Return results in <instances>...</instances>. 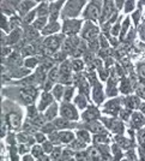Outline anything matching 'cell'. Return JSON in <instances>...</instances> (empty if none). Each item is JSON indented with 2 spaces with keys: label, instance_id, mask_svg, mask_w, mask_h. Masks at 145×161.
Returning <instances> with one entry per match:
<instances>
[{
  "label": "cell",
  "instance_id": "cell-14",
  "mask_svg": "<svg viewBox=\"0 0 145 161\" xmlns=\"http://www.w3.org/2000/svg\"><path fill=\"white\" fill-rule=\"evenodd\" d=\"M93 94H94V100L97 102V103H100V102L103 100V92H102V88H101V85L100 84H97V83L95 84Z\"/></svg>",
  "mask_w": 145,
  "mask_h": 161
},
{
  "label": "cell",
  "instance_id": "cell-29",
  "mask_svg": "<svg viewBox=\"0 0 145 161\" xmlns=\"http://www.w3.org/2000/svg\"><path fill=\"white\" fill-rule=\"evenodd\" d=\"M72 93H73V88H66V89H65L64 96H65V100H66V101H70V99L72 97Z\"/></svg>",
  "mask_w": 145,
  "mask_h": 161
},
{
  "label": "cell",
  "instance_id": "cell-32",
  "mask_svg": "<svg viewBox=\"0 0 145 161\" xmlns=\"http://www.w3.org/2000/svg\"><path fill=\"white\" fill-rule=\"evenodd\" d=\"M36 63H37V60L35 59V58L28 59L25 60V66H28V68H34L35 65H36Z\"/></svg>",
  "mask_w": 145,
  "mask_h": 161
},
{
  "label": "cell",
  "instance_id": "cell-10",
  "mask_svg": "<svg viewBox=\"0 0 145 161\" xmlns=\"http://www.w3.org/2000/svg\"><path fill=\"white\" fill-rule=\"evenodd\" d=\"M60 30V24L58 22H51L49 24H47L46 28L42 30L43 35H49V34H54L57 31Z\"/></svg>",
  "mask_w": 145,
  "mask_h": 161
},
{
  "label": "cell",
  "instance_id": "cell-26",
  "mask_svg": "<svg viewBox=\"0 0 145 161\" xmlns=\"http://www.w3.org/2000/svg\"><path fill=\"white\" fill-rule=\"evenodd\" d=\"M137 93L139 94L142 97L145 99V83H140V84L137 87Z\"/></svg>",
  "mask_w": 145,
  "mask_h": 161
},
{
  "label": "cell",
  "instance_id": "cell-41",
  "mask_svg": "<svg viewBox=\"0 0 145 161\" xmlns=\"http://www.w3.org/2000/svg\"><path fill=\"white\" fill-rule=\"evenodd\" d=\"M140 161H145V156H142V158H140Z\"/></svg>",
  "mask_w": 145,
  "mask_h": 161
},
{
  "label": "cell",
  "instance_id": "cell-3",
  "mask_svg": "<svg viewBox=\"0 0 145 161\" xmlns=\"http://www.w3.org/2000/svg\"><path fill=\"white\" fill-rule=\"evenodd\" d=\"M101 1H91L89 2L88 7H86L85 12L83 13V16L85 18H90V19H97L100 17V6H101Z\"/></svg>",
  "mask_w": 145,
  "mask_h": 161
},
{
  "label": "cell",
  "instance_id": "cell-39",
  "mask_svg": "<svg viewBox=\"0 0 145 161\" xmlns=\"http://www.w3.org/2000/svg\"><path fill=\"white\" fill-rule=\"evenodd\" d=\"M39 161H49V159H48L47 156H42V158H40V160Z\"/></svg>",
  "mask_w": 145,
  "mask_h": 161
},
{
  "label": "cell",
  "instance_id": "cell-15",
  "mask_svg": "<svg viewBox=\"0 0 145 161\" xmlns=\"http://www.w3.org/2000/svg\"><path fill=\"white\" fill-rule=\"evenodd\" d=\"M34 5H35V2H33V1H20V2H19V7H18V10H19L20 15L24 16L25 12H28L29 10L31 9L30 6H34Z\"/></svg>",
  "mask_w": 145,
  "mask_h": 161
},
{
  "label": "cell",
  "instance_id": "cell-22",
  "mask_svg": "<svg viewBox=\"0 0 145 161\" xmlns=\"http://www.w3.org/2000/svg\"><path fill=\"white\" fill-rule=\"evenodd\" d=\"M76 103H77V106L79 107V108H84V107H86V100H85V97H84V95H78L77 97H76Z\"/></svg>",
  "mask_w": 145,
  "mask_h": 161
},
{
  "label": "cell",
  "instance_id": "cell-7",
  "mask_svg": "<svg viewBox=\"0 0 145 161\" xmlns=\"http://www.w3.org/2000/svg\"><path fill=\"white\" fill-rule=\"evenodd\" d=\"M64 4V1H52L51 2V22H57V18H58V15H59L60 11V6Z\"/></svg>",
  "mask_w": 145,
  "mask_h": 161
},
{
  "label": "cell",
  "instance_id": "cell-2",
  "mask_svg": "<svg viewBox=\"0 0 145 161\" xmlns=\"http://www.w3.org/2000/svg\"><path fill=\"white\" fill-rule=\"evenodd\" d=\"M60 114L64 119H68V120H77L78 119V113L77 110L75 108V106L70 105V103H62L60 106Z\"/></svg>",
  "mask_w": 145,
  "mask_h": 161
},
{
  "label": "cell",
  "instance_id": "cell-12",
  "mask_svg": "<svg viewBox=\"0 0 145 161\" xmlns=\"http://www.w3.org/2000/svg\"><path fill=\"white\" fill-rule=\"evenodd\" d=\"M53 101V97H52V95L49 93H43L42 94V97H41V102H40V106H39V108L41 111H43L46 107H48L49 105L52 103Z\"/></svg>",
  "mask_w": 145,
  "mask_h": 161
},
{
  "label": "cell",
  "instance_id": "cell-9",
  "mask_svg": "<svg viewBox=\"0 0 145 161\" xmlns=\"http://www.w3.org/2000/svg\"><path fill=\"white\" fill-rule=\"evenodd\" d=\"M44 45H46V50H47V52L54 53V52L58 50V47H59V39L49 37V39L46 40Z\"/></svg>",
  "mask_w": 145,
  "mask_h": 161
},
{
  "label": "cell",
  "instance_id": "cell-13",
  "mask_svg": "<svg viewBox=\"0 0 145 161\" xmlns=\"http://www.w3.org/2000/svg\"><path fill=\"white\" fill-rule=\"evenodd\" d=\"M97 117H98V111L95 107H89L88 111L83 114V119H85V120H93Z\"/></svg>",
  "mask_w": 145,
  "mask_h": 161
},
{
  "label": "cell",
  "instance_id": "cell-17",
  "mask_svg": "<svg viewBox=\"0 0 145 161\" xmlns=\"http://www.w3.org/2000/svg\"><path fill=\"white\" fill-rule=\"evenodd\" d=\"M89 129L93 132H96V134H103L104 132V129H103L102 124L98 123V121H91V124L89 125Z\"/></svg>",
  "mask_w": 145,
  "mask_h": 161
},
{
  "label": "cell",
  "instance_id": "cell-30",
  "mask_svg": "<svg viewBox=\"0 0 145 161\" xmlns=\"http://www.w3.org/2000/svg\"><path fill=\"white\" fill-rule=\"evenodd\" d=\"M78 136L80 137V140H83V141H85V142H89V141H90L89 134H88L86 131H79V132H78Z\"/></svg>",
  "mask_w": 145,
  "mask_h": 161
},
{
  "label": "cell",
  "instance_id": "cell-24",
  "mask_svg": "<svg viewBox=\"0 0 145 161\" xmlns=\"http://www.w3.org/2000/svg\"><path fill=\"white\" fill-rule=\"evenodd\" d=\"M72 68L75 69L76 71H80L82 69L84 68V64H83L82 60H75V61L72 63Z\"/></svg>",
  "mask_w": 145,
  "mask_h": 161
},
{
  "label": "cell",
  "instance_id": "cell-25",
  "mask_svg": "<svg viewBox=\"0 0 145 161\" xmlns=\"http://www.w3.org/2000/svg\"><path fill=\"white\" fill-rule=\"evenodd\" d=\"M59 78V71L58 69H52V71L49 72V79L51 81H55Z\"/></svg>",
  "mask_w": 145,
  "mask_h": 161
},
{
  "label": "cell",
  "instance_id": "cell-6",
  "mask_svg": "<svg viewBox=\"0 0 145 161\" xmlns=\"http://www.w3.org/2000/svg\"><path fill=\"white\" fill-rule=\"evenodd\" d=\"M7 123L11 126V129H17L20 125V113H17V112H11L7 116Z\"/></svg>",
  "mask_w": 145,
  "mask_h": 161
},
{
  "label": "cell",
  "instance_id": "cell-31",
  "mask_svg": "<svg viewBox=\"0 0 145 161\" xmlns=\"http://www.w3.org/2000/svg\"><path fill=\"white\" fill-rule=\"evenodd\" d=\"M128 24H129V19L126 18V19H125V22H124L122 29H121V36H124V35L126 34V31H127V29H128Z\"/></svg>",
  "mask_w": 145,
  "mask_h": 161
},
{
  "label": "cell",
  "instance_id": "cell-28",
  "mask_svg": "<svg viewBox=\"0 0 145 161\" xmlns=\"http://www.w3.org/2000/svg\"><path fill=\"white\" fill-rule=\"evenodd\" d=\"M35 16H36V10H33L30 13H28V15H26L25 22H26V23H30V22H33V23H34Z\"/></svg>",
  "mask_w": 145,
  "mask_h": 161
},
{
  "label": "cell",
  "instance_id": "cell-8",
  "mask_svg": "<svg viewBox=\"0 0 145 161\" xmlns=\"http://www.w3.org/2000/svg\"><path fill=\"white\" fill-rule=\"evenodd\" d=\"M98 33V30H97V28L95 26H93L91 23H88L86 26L84 28V30H83V37H85V39H94L95 36L97 35Z\"/></svg>",
  "mask_w": 145,
  "mask_h": 161
},
{
  "label": "cell",
  "instance_id": "cell-23",
  "mask_svg": "<svg viewBox=\"0 0 145 161\" xmlns=\"http://www.w3.org/2000/svg\"><path fill=\"white\" fill-rule=\"evenodd\" d=\"M72 138H73V134H71L70 131H66V132H62L61 135H60V140L62 141V142H71L72 141Z\"/></svg>",
  "mask_w": 145,
  "mask_h": 161
},
{
  "label": "cell",
  "instance_id": "cell-34",
  "mask_svg": "<svg viewBox=\"0 0 145 161\" xmlns=\"http://www.w3.org/2000/svg\"><path fill=\"white\" fill-rule=\"evenodd\" d=\"M33 154H34L35 156H40L42 154V149L40 147H34L33 148Z\"/></svg>",
  "mask_w": 145,
  "mask_h": 161
},
{
  "label": "cell",
  "instance_id": "cell-1",
  "mask_svg": "<svg viewBox=\"0 0 145 161\" xmlns=\"http://www.w3.org/2000/svg\"><path fill=\"white\" fill-rule=\"evenodd\" d=\"M85 5V1H68L66 4V7H64V11L61 13V17L65 21V18L76 17L80 12L82 6Z\"/></svg>",
  "mask_w": 145,
  "mask_h": 161
},
{
  "label": "cell",
  "instance_id": "cell-37",
  "mask_svg": "<svg viewBox=\"0 0 145 161\" xmlns=\"http://www.w3.org/2000/svg\"><path fill=\"white\" fill-rule=\"evenodd\" d=\"M139 73H140V76L144 77V78H145V68L139 69Z\"/></svg>",
  "mask_w": 145,
  "mask_h": 161
},
{
  "label": "cell",
  "instance_id": "cell-4",
  "mask_svg": "<svg viewBox=\"0 0 145 161\" xmlns=\"http://www.w3.org/2000/svg\"><path fill=\"white\" fill-rule=\"evenodd\" d=\"M80 24L82 21H77V19H66L64 21V26H62V31L67 35L76 34L80 29Z\"/></svg>",
  "mask_w": 145,
  "mask_h": 161
},
{
  "label": "cell",
  "instance_id": "cell-5",
  "mask_svg": "<svg viewBox=\"0 0 145 161\" xmlns=\"http://www.w3.org/2000/svg\"><path fill=\"white\" fill-rule=\"evenodd\" d=\"M114 6H115V2H111V1H106L104 2V7H103L102 15H101V22L102 23L107 22L109 18H113Z\"/></svg>",
  "mask_w": 145,
  "mask_h": 161
},
{
  "label": "cell",
  "instance_id": "cell-20",
  "mask_svg": "<svg viewBox=\"0 0 145 161\" xmlns=\"http://www.w3.org/2000/svg\"><path fill=\"white\" fill-rule=\"evenodd\" d=\"M57 110H58V106L55 105V103H53L52 106H49V108L48 111L46 112V114H44V117L47 119H53L55 116H57Z\"/></svg>",
  "mask_w": 145,
  "mask_h": 161
},
{
  "label": "cell",
  "instance_id": "cell-40",
  "mask_svg": "<svg viewBox=\"0 0 145 161\" xmlns=\"http://www.w3.org/2000/svg\"><path fill=\"white\" fill-rule=\"evenodd\" d=\"M140 110H142V112H143V113H145V103H143V105L140 106Z\"/></svg>",
  "mask_w": 145,
  "mask_h": 161
},
{
  "label": "cell",
  "instance_id": "cell-36",
  "mask_svg": "<svg viewBox=\"0 0 145 161\" xmlns=\"http://www.w3.org/2000/svg\"><path fill=\"white\" fill-rule=\"evenodd\" d=\"M129 112L128 111H121V118L124 119H128V117H129Z\"/></svg>",
  "mask_w": 145,
  "mask_h": 161
},
{
  "label": "cell",
  "instance_id": "cell-16",
  "mask_svg": "<svg viewBox=\"0 0 145 161\" xmlns=\"http://www.w3.org/2000/svg\"><path fill=\"white\" fill-rule=\"evenodd\" d=\"M47 10H48V4L42 2L36 10V15L39 16V18H47Z\"/></svg>",
  "mask_w": 145,
  "mask_h": 161
},
{
  "label": "cell",
  "instance_id": "cell-18",
  "mask_svg": "<svg viewBox=\"0 0 145 161\" xmlns=\"http://www.w3.org/2000/svg\"><path fill=\"white\" fill-rule=\"evenodd\" d=\"M46 22H47V18H36L33 23V26L37 30H43L46 28Z\"/></svg>",
  "mask_w": 145,
  "mask_h": 161
},
{
  "label": "cell",
  "instance_id": "cell-19",
  "mask_svg": "<svg viewBox=\"0 0 145 161\" xmlns=\"http://www.w3.org/2000/svg\"><path fill=\"white\" fill-rule=\"evenodd\" d=\"M125 102H126V106L129 107V108H137L138 105H139V100L134 96H128L127 99L125 100Z\"/></svg>",
  "mask_w": 145,
  "mask_h": 161
},
{
  "label": "cell",
  "instance_id": "cell-27",
  "mask_svg": "<svg viewBox=\"0 0 145 161\" xmlns=\"http://www.w3.org/2000/svg\"><path fill=\"white\" fill-rule=\"evenodd\" d=\"M134 5H136L134 1H126L125 2V12H131L134 9Z\"/></svg>",
  "mask_w": 145,
  "mask_h": 161
},
{
  "label": "cell",
  "instance_id": "cell-42",
  "mask_svg": "<svg viewBox=\"0 0 145 161\" xmlns=\"http://www.w3.org/2000/svg\"><path fill=\"white\" fill-rule=\"evenodd\" d=\"M70 161H76V160H70Z\"/></svg>",
  "mask_w": 145,
  "mask_h": 161
},
{
  "label": "cell",
  "instance_id": "cell-38",
  "mask_svg": "<svg viewBox=\"0 0 145 161\" xmlns=\"http://www.w3.org/2000/svg\"><path fill=\"white\" fill-rule=\"evenodd\" d=\"M23 161H33V158L31 156H29V155H26L23 158Z\"/></svg>",
  "mask_w": 145,
  "mask_h": 161
},
{
  "label": "cell",
  "instance_id": "cell-11",
  "mask_svg": "<svg viewBox=\"0 0 145 161\" xmlns=\"http://www.w3.org/2000/svg\"><path fill=\"white\" fill-rule=\"evenodd\" d=\"M104 111L109 114H116V112L119 111V101L114 100V101H109L106 103V108Z\"/></svg>",
  "mask_w": 145,
  "mask_h": 161
},
{
  "label": "cell",
  "instance_id": "cell-33",
  "mask_svg": "<svg viewBox=\"0 0 145 161\" xmlns=\"http://www.w3.org/2000/svg\"><path fill=\"white\" fill-rule=\"evenodd\" d=\"M138 140L140 143H145V129L144 130H140L139 135H138Z\"/></svg>",
  "mask_w": 145,
  "mask_h": 161
},
{
  "label": "cell",
  "instance_id": "cell-21",
  "mask_svg": "<svg viewBox=\"0 0 145 161\" xmlns=\"http://www.w3.org/2000/svg\"><path fill=\"white\" fill-rule=\"evenodd\" d=\"M62 94H65V89H64L62 85L58 84L53 88V95L55 96V99H61Z\"/></svg>",
  "mask_w": 145,
  "mask_h": 161
},
{
  "label": "cell",
  "instance_id": "cell-35",
  "mask_svg": "<svg viewBox=\"0 0 145 161\" xmlns=\"http://www.w3.org/2000/svg\"><path fill=\"white\" fill-rule=\"evenodd\" d=\"M96 142H98V143H104L107 140H106V137H103V136H96L94 138Z\"/></svg>",
  "mask_w": 145,
  "mask_h": 161
}]
</instances>
